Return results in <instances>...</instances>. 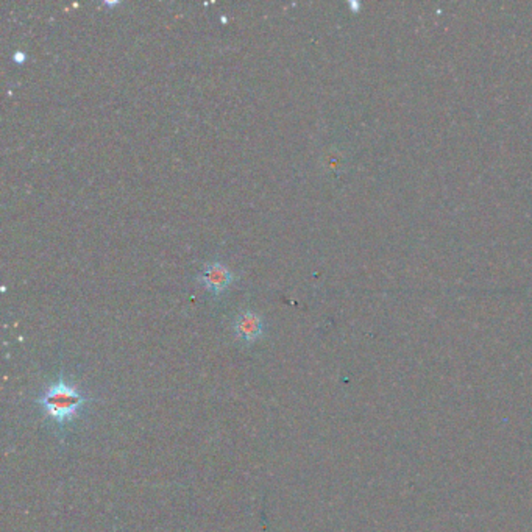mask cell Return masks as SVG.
Segmentation results:
<instances>
[{
	"mask_svg": "<svg viewBox=\"0 0 532 532\" xmlns=\"http://www.w3.org/2000/svg\"><path fill=\"white\" fill-rule=\"evenodd\" d=\"M85 401V397L79 390L63 379H60L41 397L40 403L51 420L63 425L77 415V412L83 406Z\"/></svg>",
	"mask_w": 532,
	"mask_h": 532,
	"instance_id": "6da1fadb",
	"label": "cell"
},
{
	"mask_svg": "<svg viewBox=\"0 0 532 532\" xmlns=\"http://www.w3.org/2000/svg\"><path fill=\"white\" fill-rule=\"evenodd\" d=\"M197 281L211 295L219 297L233 285L235 274L229 270V266H225L220 261H212V263H206L203 266V269L201 270V274L197 276Z\"/></svg>",
	"mask_w": 532,
	"mask_h": 532,
	"instance_id": "7a4b0ae2",
	"label": "cell"
},
{
	"mask_svg": "<svg viewBox=\"0 0 532 532\" xmlns=\"http://www.w3.org/2000/svg\"><path fill=\"white\" fill-rule=\"evenodd\" d=\"M236 338L240 342L253 343L263 336L264 319L255 311H242L240 314L236 315L235 323Z\"/></svg>",
	"mask_w": 532,
	"mask_h": 532,
	"instance_id": "3957f363",
	"label": "cell"
}]
</instances>
